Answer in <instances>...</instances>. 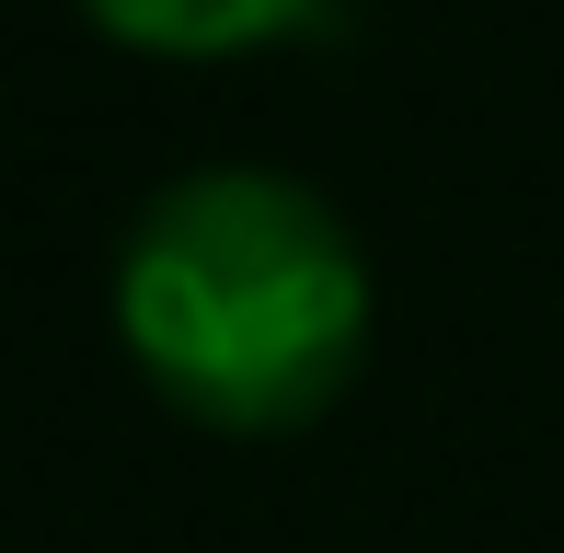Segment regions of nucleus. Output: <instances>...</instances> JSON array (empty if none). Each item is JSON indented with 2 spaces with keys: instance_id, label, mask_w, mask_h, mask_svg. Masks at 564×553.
Wrapping results in <instances>:
<instances>
[{
  "instance_id": "1",
  "label": "nucleus",
  "mask_w": 564,
  "mask_h": 553,
  "mask_svg": "<svg viewBox=\"0 0 564 553\" xmlns=\"http://www.w3.org/2000/svg\"><path fill=\"white\" fill-rule=\"evenodd\" d=\"M116 335L173 415L276 438L369 358V254L289 173H185L116 254Z\"/></svg>"
},
{
  "instance_id": "2",
  "label": "nucleus",
  "mask_w": 564,
  "mask_h": 553,
  "mask_svg": "<svg viewBox=\"0 0 564 553\" xmlns=\"http://www.w3.org/2000/svg\"><path fill=\"white\" fill-rule=\"evenodd\" d=\"M116 46H150V58H242L265 35H300L323 0H82Z\"/></svg>"
}]
</instances>
